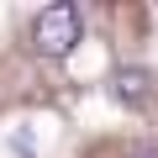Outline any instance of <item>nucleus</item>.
I'll return each instance as SVG.
<instances>
[{
	"mask_svg": "<svg viewBox=\"0 0 158 158\" xmlns=\"http://www.w3.org/2000/svg\"><path fill=\"white\" fill-rule=\"evenodd\" d=\"M111 95H116L127 111H148L153 95H158V85H153V74H148V69H121V74H116V85H111Z\"/></svg>",
	"mask_w": 158,
	"mask_h": 158,
	"instance_id": "f03ea898",
	"label": "nucleus"
},
{
	"mask_svg": "<svg viewBox=\"0 0 158 158\" xmlns=\"http://www.w3.org/2000/svg\"><path fill=\"white\" fill-rule=\"evenodd\" d=\"M142 158H158V153H142Z\"/></svg>",
	"mask_w": 158,
	"mask_h": 158,
	"instance_id": "7ed1b4c3",
	"label": "nucleus"
},
{
	"mask_svg": "<svg viewBox=\"0 0 158 158\" xmlns=\"http://www.w3.org/2000/svg\"><path fill=\"white\" fill-rule=\"evenodd\" d=\"M32 42L42 58H69L79 42V6L74 0H58V6H42L32 21Z\"/></svg>",
	"mask_w": 158,
	"mask_h": 158,
	"instance_id": "f257e3e1",
	"label": "nucleus"
}]
</instances>
